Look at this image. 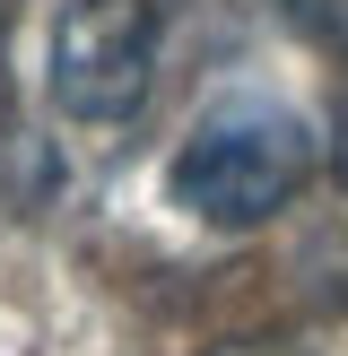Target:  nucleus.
<instances>
[{
	"instance_id": "nucleus-5",
	"label": "nucleus",
	"mask_w": 348,
	"mask_h": 356,
	"mask_svg": "<svg viewBox=\"0 0 348 356\" xmlns=\"http://www.w3.org/2000/svg\"><path fill=\"white\" fill-rule=\"evenodd\" d=\"M209 356H287L278 339H226V348H209Z\"/></svg>"
},
{
	"instance_id": "nucleus-1",
	"label": "nucleus",
	"mask_w": 348,
	"mask_h": 356,
	"mask_svg": "<svg viewBox=\"0 0 348 356\" xmlns=\"http://www.w3.org/2000/svg\"><path fill=\"white\" fill-rule=\"evenodd\" d=\"M305 174H313V131L287 104L226 96L183 131V148L166 165V191L200 226H261L305 191Z\"/></svg>"
},
{
	"instance_id": "nucleus-3",
	"label": "nucleus",
	"mask_w": 348,
	"mask_h": 356,
	"mask_svg": "<svg viewBox=\"0 0 348 356\" xmlns=\"http://www.w3.org/2000/svg\"><path fill=\"white\" fill-rule=\"evenodd\" d=\"M278 9H287V26L305 35V44H322V52L348 61V0H278Z\"/></svg>"
},
{
	"instance_id": "nucleus-2",
	"label": "nucleus",
	"mask_w": 348,
	"mask_h": 356,
	"mask_svg": "<svg viewBox=\"0 0 348 356\" xmlns=\"http://www.w3.org/2000/svg\"><path fill=\"white\" fill-rule=\"evenodd\" d=\"M44 87L70 122H131L157 87V0H61Z\"/></svg>"
},
{
	"instance_id": "nucleus-4",
	"label": "nucleus",
	"mask_w": 348,
	"mask_h": 356,
	"mask_svg": "<svg viewBox=\"0 0 348 356\" xmlns=\"http://www.w3.org/2000/svg\"><path fill=\"white\" fill-rule=\"evenodd\" d=\"M331 174L348 183V96H340V113H331Z\"/></svg>"
}]
</instances>
